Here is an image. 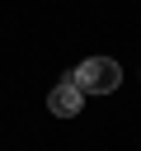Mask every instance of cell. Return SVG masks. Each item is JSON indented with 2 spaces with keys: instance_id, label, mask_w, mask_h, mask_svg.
Wrapping results in <instances>:
<instances>
[{
  "instance_id": "1",
  "label": "cell",
  "mask_w": 141,
  "mask_h": 151,
  "mask_svg": "<svg viewBox=\"0 0 141 151\" xmlns=\"http://www.w3.org/2000/svg\"><path fill=\"white\" fill-rule=\"evenodd\" d=\"M70 80H75L85 94H113V90L122 85V66H118L113 57H89V61H80V66L70 71Z\"/></svg>"
},
{
  "instance_id": "2",
  "label": "cell",
  "mask_w": 141,
  "mask_h": 151,
  "mask_svg": "<svg viewBox=\"0 0 141 151\" xmlns=\"http://www.w3.org/2000/svg\"><path fill=\"white\" fill-rule=\"evenodd\" d=\"M47 109H52L56 118H75V113L85 109V90H80V85L66 76L61 85H52V94H47Z\"/></svg>"
}]
</instances>
